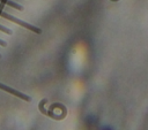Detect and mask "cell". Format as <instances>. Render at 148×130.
<instances>
[{"mask_svg":"<svg viewBox=\"0 0 148 130\" xmlns=\"http://www.w3.org/2000/svg\"><path fill=\"white\" fill-rule=\"evenodd\" d=\"M0 17H3L6 20H8V21H12V22H14V23H16V24H18V25H21V26H23V28H25V29H28V30H30L32 32H36V33H40L42 32V30L39 28H37L35 25H31V24H29V23H27L24 21H21L18 18H16L15 16H13V15H10V14L1 10V9H0Z\"/></svg>","mask_w":148,"mask_h":130,"instance_id":"cell-1","label":"cell"},{"mask_svg":"<svg viewBox=\"0 0 148 130\" xmlns=\"http://www.w3.org/2000/svg\"><path fill=\"white\" fill-rule=\"evenodd\" d=\"M0 2H1V3H5V5H8V6H10V7L17 9V10H23V7H22L21 5L16 3V2H14V1H12V0H0Z\"/></svg>","mask_w":148,"mask_h":130,"instance_id":"cell-2","label":"cell"},{"mask_svg":"<svg viewBox=\"0 0 148 130\" xmlns=\"http://www.w3.org/2000/svg\"><path fill=\"white\" fill-rule=\"evenodd\" d=\"M0 31L5 32V33H7V35H10V33H12V30H9L8 28H6V26H3V25H1V24H0Z\"/></svg>","mask_w":148,"mask_h":130,"instance_id":"cell-3","label":"cell"},{"mask_svg":"<svg viewBox=\"0 0 148 130\" xmlns=\"http://www.w3.org/2000/svg\"><path fill=\"white\" fill-rule=\"evenodd\" d=\"M6 45H7V43H6V41H3L2 39H0V46H3V47H5Z\"/></svg>","mask_w":148,"mask_h":130,"instance_id":"cell-4","label":"cell"},{"mask_svg":"<svg viewBox=\"0 0 148 130\" xmlns=\"http://www.w3.org/2000/svg\"><path fill=\"white\" fill-rule=\"evenodd\" d=\"M0 58H1V55H0Z\"/></svg>","mask_w":148,"mask_h":130,"instance_id":"cell-5","label":"cell"}]
</instances>
